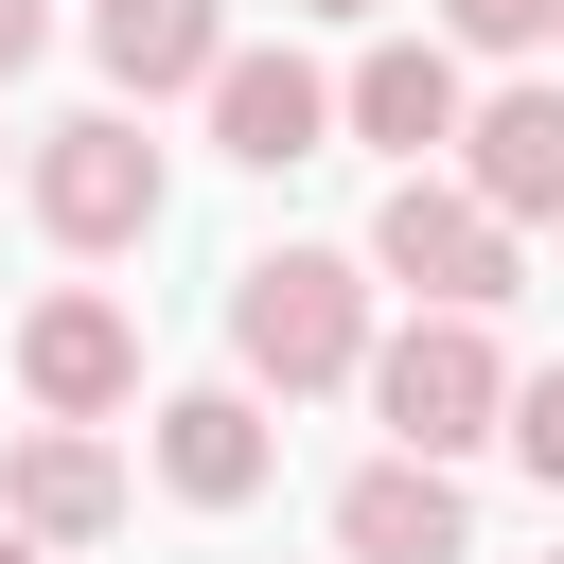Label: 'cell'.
Returning <instances> with one entry per match:
<instances>
[{
  "mask_svg": "<svg viewBox=\"0 0 564 564\" xmlns=\"http://www.w3.org/2000/svg\"><path fill=\"white\" fill-rule=\"evenodd\" d=\"M441 35H458V53H546L564 0H441Z\"/></svg>",
  "mask_w": 564,
  "mask_h": 564,
  "instance_id": "4fadbf2b",
  "label": "cell"
},
{
  "mask_svg": "<svg viewBox=\"0 0 564 564\" xmlns=\"http://www.w3.org/2000/svg\"><path fill=\"white\" fill-rule=\"evenodd\" d=\"M88 53H106V88L159 106V88H212V70H229V18H212V0H106Z\"/></svg>",
  "mask_w": 564,
  "mask_h": 564,
  "instance_id": "7c38bea8",
  "label": "cell"
},
{
  "mask_svg": "<svg viewBox=\"0 0 564 564\" xmlns=\"http://www.w3.org/2000/svg\"><path fill=\"white\" fill-rule=\"evenodd\" d=\"M300 18H370V0H300Z\"/></svg>",
  "mask_w": 564,
  "mask_h": 564,
  "instance_id": "e0dca14e",
  "label": "cell"
},
{
  "mask_svg": "<svg viewBox=\"0 0 564 564\" xmlns=\"http://www.w3.org/2000/svg\"><path fill=\"white\" fill-rule=\"evenodd\" d=\"M335 546H352V564H458V546H476L458 458H370V476L335 494Z\"/></svg>",
  "mask_w": 564,
  "mask_h": 564,
  "instance_id": "ba28073f",
  "label": "cell"
},
{
  "mask_svg": "<svg viewBox=\"0 0 564 564\" xmlns=\"http://www.w3.org/2000/svg\"><path fill=\"white\" fill-rule=\"evenodd\" d=\"M35 35H53V18H35V0H0V70H35Z\"/></svg>",
  "mask_w": 564,
  "mask_h": 564,
  "instance_id": "9a60e30c",
  "label": "cell"
},
{
  "mask_svg": "<svg viewBox=\"0 0 564 564\" xmlns=\"http://www.w3.org/2000/svg\"><path fill=\"white\" fill-rule=\"evenodd\" d=\"M370 423H388V458H476V441H511L494 335H476V317H405V335L370 352Z\"/></svg>",
  "mask_w": 564,
  "mask_h": 564,
  "instance_id": "7a4b0ae2",
  "label": "cell"
},
{
  "mask_svg": "<svg viewBox=\"0 0 564 564\" xmlns=\"http://www.w3.org/2000/svg\"><path fill=\"white\" fill-rule=\"evenodd\" d=\"M0 511H18L35 546H106V529H123V458H106L88 423H18V458H0Z\"/></svg>",
  "mask_w": 564,
  "mask_h": 564,
  "instance_id": "52a82bcc",
  "label": "cell"
},
{
  "mask_svg": "<svg viewBox=\"0 0 564 564\" xmlns=\"http://www.w3.org/2000/svg\"><path fill=\"white\" fill-rule=\"evenodd\" d=\"M335 123H352V141H388V159L423 176V141H458L476 106H458V53H441V35H370V53H352V88H335Z\"/></svg>",
  "mask_w": 564,
  "mask_h": 564,
  "instance_id": "5b68a950",
  "label": "cell"
},
{
  "mask_svg": "<svg viewBox=\"0 0 564 564\" xmlns=\"http://www.w3.org/2000/svg\"><path fill=\"white\" fill-rule=\"evenodd\" d=\"M317 141H335V88H317L300 53H229V70H212V159L282 176V159H317Z\"/></svg>",
  "mask_w": 564,
  "mask_h": 564,
  "instance_id": "30bf717a",
  "label": "cell"
},
{
  "mask_svg": "<svg viewBox=\"0 0 564 564\" xmlns=\"http://www.w3.org/2000/svg\"><path fill=\"white\" fill-rule=\"evenodd\" d=\"M0 564H53V546H35V529H18V511H0Z\"/></svg>",
  "mask_w": 564,
  "mask_h": 564,
  "instance_id": "2e32d148",
  "label": "cell"
},
{
  "mask_svg": "<svg viewBox=\"0 0 564 564\" xmlns=\"http://www.w3.org/2000/svg\"><path fill=\"white\" fill-rule=\"evenodd\" d=\"M159 476H176L194 511H247V494L282 476V441H264V388H176V405H159Z\"/></svg>",
  "mask_w": 564,
  "mask_h": 564,
  "instance_id": "8fae6325",
  "label": "cell"
},
{
  "mask_svg": "<svg viewBox=\"0 0 564 564\" xmlns=\"http://www.w3.org/2000/svg\"><path fill=\"white\" fill-rule=\"evenodd\" d=\"M35 229H53V247H141V229H159V141H141L123 106L53 123V141H35Z\"/></svg>",
  "mask_w": 564,
  "mask_h": 564,
  "instance_id": "277c9868",
  "label": "cell"
},
{
  "mask_svg": "<svg viewBox=\"0 0 564 564\" xmlns=\"http://www.w3.org/2000/svg\"><path fill=\"white\" fill-rule=\"evenodd\" d=\"M458 194H476L494 229L564 212V88H494V106L458 123Z\"/></svg>",
  "mask_w": 564,
  "mask_h": 564,
  "instance_id": "9c48e42d",
  "label": "cell"
},
{
  "mask_svg": "<svg viewBox=\"0 0 564 564\" xmlns=\"http://www.w3.org/2000/svg\"><path fill=\"white\" fill-rule=\"evenodd\" d=\"M229 352H247V388H352L370 370V282L335 264V247H264V264H229Z\"/></svg>",
  "mask_w": 564,
  "mask_h": 564,
  "instance_id": "6da1fadb",
  "label": "cell"
},
{
  "mask_svg": "<svg viewBox=\"0 0 564 564\" xmlns=\"http://www.w3.org/2000/svg\"><path fill=\"white\" fill-rule=\"evenodd\" d=\"M18 388H35L53 423H106V405L141 388V335H123V300H35V317H18Z\"/></svg>",
  "mask_w": 564,
  "mask_h": 564,
  "instance_id": "8992f818",
  "label": "cell"
},
{
  "mask_svg": "<svg viewBox=\"0 0 564 564\" xmlns=\"http://www.w3.org/2000/svg\"><path fill=\"white\" fill-rule=\"evenodd\" d=\"M511 458L564 494V370H529V388H511Z\"/></svg>",
  "mask_w": 564,
  "mask_h": 564,
  "instance_id": "5bb4252c",
  "label": "cell"
},
{
  "mask_svg": "<svg viewBox=\"0 0 564 564\" xmlns=\"http://www.w3.org/2000/svg\"><path fill=\"white\" fill-rule=\"evenodd\" d=\"M370 264H388L423 317H494V300H511V229H494L458 176H388V212H370Z\"/></svg>",
  "mask_w": 564,
  "mask_h": 564,
  "instance_id": "3957f363",
  "label": "cell"
}]
</instances>
